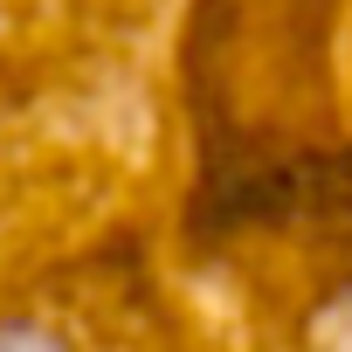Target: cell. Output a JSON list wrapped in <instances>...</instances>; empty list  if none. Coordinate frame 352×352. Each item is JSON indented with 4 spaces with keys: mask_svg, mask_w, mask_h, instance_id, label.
Here are the masks:
<instances>
[{
    "mask_svg": "<svg viewBox=\"0 0 352 352\" xmlns=\"http://www.w3.org/2000/svg\"><path fill=\"white\" fill-rule=\"evenodd\" d=\"M0 352H63L49 331H35V324H8L0 331Z\"/></svg>",
    "mask_w": 352,
    "mask_h": 352,
    "instance_id": "1",
    "label": "cell"
},
{
    "mask_svg": "<svg viewBox=\"0 0 352 352\" xmlns=\"http://www.w3.org/2000/svg\"><path fill=\"white\" fill-rule=\"evenodd\" d=\"M324 352H352V304H338V318H331V338H324Z\"/></svg>",
    "mask_w": 352,
    "mask_h": 352,
    "instance_id": "2",
    "label": "cell"
}]
</instances>
